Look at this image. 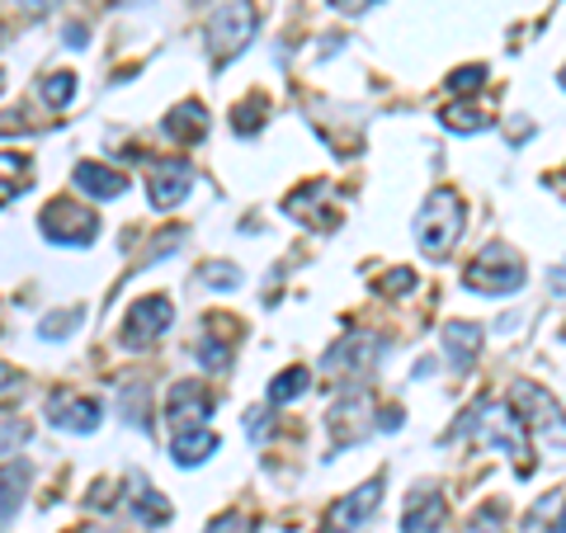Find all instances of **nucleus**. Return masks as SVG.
I'll return each mask as SVG.
<instances>
[{
  "instance_id": "nucleus-11",
  "label": "nucleus",
  "mask_w": 566,
  "mask_h": 533,
  "mask_svg": "<svg viewBox=\"0 0 566 533\" xmlns=\"http://www.w3.org/2000/svg\"><path fill=\"white\" fill-rule=\"evenodd\" d=\"M170 453H175V463L180 468H199L203 458L218 453V435H212L208 425H193V430L170 435Z\"/></svg>"
},
{
  "instance_id": "nucleus-19",
  "label": "nucleus",
  "mask_w": 566,
  "mask_h": 533,
  "mask_svg": "<svg viewBox=\"0 0 566 533\" xmlns=\"http://www.w3.org/2000/svg\"><path fill=\"white\" fill-rule=\"evenodd\" d=\"M85 322V307H66V312H48L43 322H39V335L43 341H66L71 331H76Z\"/></svg>"
},
{
  "instance_id": "nucleus-10",
  "label": "nucleus",
  "mask_w": 566,
  "mask_h": 533,
  "mask_svg": "<svg viewBox=\"0 0 566 533\" xmlns=\"http://www.w3.org/2000/svg\"><path fill=\"white\" fill-rule=\"evenodd\" d=\"M71 180H76V189L85 194V199H99V203H109V199H118V194L128 189V175L99 166V161H81L76 170H71Z\"/></svg>"
},
{
  "instance_id": "nucleus-18",
  "label": "nucleus",
  "mask_w": 566,
  "mask_h": 533,
  "mask_svg": "<svg viewBox=\"0 0 566 533\" xmlns=\"http://www.w3.org/2000/svg\"><path fill=\"white\" fill-rule=\"evenodd\" d=\"M24 170H29V161H24L20 151H0V208H6L14 194H24V189H20Z\"/></svg>"
},
{
  "instance_id": "nucleus-5",
  "label": "nucleus",
  "mask_w": 566,
  "mask_h": 533,
  "mask_svg": "<svg viewBox=\"0 0 566 533\" xmlns=\"http://www.w3.org/2000/svg\"><path fill=\"white\" fill-rule=\"evenodd\" d=\"M170 322H175L170 297H137L133 312H128V322H123V345L147 349L151 341H161V331H166Z\"/></svg>"
},
{
  "instance_id": "nucleus-30",
  "label": "nucleus",
  "mask_w": 566,
  "mask_h": 533,
  "mask_svg": "<svg viewBox=\"0 0 566 533\" xmlns=\"http://www.w3.org/2000/svg\"><path fill=\"white\" fill-rule=\"evenodd\" d=\"M20 6H24L29 14H43V10H52V6H57V0H20Z\"/></svg>"
},
{
  "instance_id": "nucleus-3",
  "label": "nucleus",
  "mask_w": 566,
  "mask_h": 533,
  "mask_svg": "<svg viewBox=\"0 0 566 533\" xmlns=\"http://www.w3.org/2000/svg\"><path fill=\"white\" fill-rule=\"evenodd\" d=\"M463 283H468L472 293H482V297L520 293L524 289V264H520V255L510 251V245L495 241V245H486V251L463 270Z\"/></svg>"
},
{
  "instance_id": "nucleus-32",
  "label": "nucleus",
  "mask_w": 566,
  "mask_h": 533,
  "mask_svg": "<svg viewBox=\"0 0 566 533\" xmlns=\"http://www.w3.org/2000/svg\"><path fill=\"white\" fill-rule=\"evenodd\" d=\"M335 10H359V6H368V0H331Z\"/></svg>"
},
{
  "instance_id": "nucleus-7",
  "label": "nucleus",
  "mask_w": 566,
  "mask_h": 533,
  "mask_svg": "<svg viewBox=\"0 0 566 533\" xmlns=\"http://www.w3.org/2000/svg\"><path fill=\"white\" fill-rule=\"evenodd\" d=\"M48 420H52V430H66V435H95L99 420H104V406L95 397L57 393L48 401Z\"/></svg>"
},
{
  "instance_id": "nucleus-34",
  "label": "nucleus",
  "mask_w": 566,
  "mask_h": 533,
  "mask_svg": "<svg viewBox=\"0 0 566 533\" xmlns=\"http://www.w3.org/2000/svg\"><path fill=\"white\" fill-rule=\"evenodd\" d=\"M553 533H566V514H562V520H557V524H553Z\"/></svg>"
},
{
  "instance_id": "nucleus-13",
  "label": "nucleus",
  "mask_w": 566,
  "mask_h": 533,
  "mask_svg": "<svg viewBox=\"0 0 566 533\" xmlns=\"http://www.w3.org/2000/svg\"><path fill=\"white\" fill-rule=\"evenodd\" d=\"M166 133H170L175 142H199V137L208 133V114H203V104H199V100H185L180 109H170Z\"/></svg>"
},
{
  "instance_id": "nucleus-22",
  "label": "nucleus",
  "mask_w": 566,
  "mask_h": 533,
  "mask_svg": "<svg viewBox=\"0 0 566 533\" xmlns=\"http://www.w3.org/2000/svg\"><path fill=\"white\" fill-rule=\"evenodd\" d=\"M482 81H486V66L476 62V66H458L453 76H449V91H482Z\"/></svg>"
},
{
  "instance_id": "nucleus-31",
  "label": "nucleus",
  "mask_w": 566,
  "mask_h": 533,
  "mask_svg": "<svg viewBox=\"0 0 566 533\" xmlns=\"http://www.w3.org/2000/svg\"><path fill=\"white\" fill-rule=\"evenodd\" d=\"M66 43H71V48H85V29L71 24V29H66Z\"/></svg>"
},
{
  "instance_id": "nucleus-2",
  "label": "nucleus",
  "mask_w": 566,
  "mask_h": 533,
  "mask_svg": "<svg viewBox=\"0 0 566 533\" xmlns=\"http://www.w3.org/2000/svg\"><path fill=\"white\" fill-rule=\"evenodd\" d=\"M255 6L251 0H222L218 10L208 14V52H212V62L227 66L237 58V52H245V43L255 39Z\"/></svg>"
},
{
  "instance_id": "nucleus-20",
  "label": "nucleus",
  "mask_w": 566,
  "mask_h": 533,
  "mask_svg": "<svg viewBox=\"0 0 566 533\" xmlns=\"http://www.w3.org/2000/svg\"><path fill=\"white\" fill-rule=\"evenodd\" d=\"M264 109H270V100L264 95H251V104H237V118H232V128L241 133V137H255L260 133V123H264Z\"/></svg>"
},
{
  "instance_id": "nucleus-23",
  "label": "nucleus",
  "mask_w": 566,
  "mask_h": 533,
  "mask_svg": "<svg viewBox=\"0 0 566 533\" xmlns=\"http://www.w3.org/2000/svg\"><path fill=\"white\" fill-rule=\"evenodd\" d=\"M199 364H203L208 373H222L227 364H232V349L218 345V341H203V345H199Z\"/></svg>"
},
{
  "instance_id": "nucleus-15",
  "label": "nucleus",
  "mask_w": 566,
  "mask_h": 533,
  "mask_svg": "<svg viewBox=\"0 0 566 533\" xmlns=\"http://www.w3.org/2000/svg\"><path fill=\"white\" fill-rule=\"evenodd\" d=\"M29 477H33V472H29V463H10L6 472H0V520H10V514L20 510Z\"/></svg>"
},
{
  "instance_id": "nucleus-16",
  "label": "nucleus",
  "mask_w": 566,
  "mask_h": 533,
  "mask_svg": "<svg viewBox=\"0 0 566 533\" xmlns=\"http://www.w3.org/2000/svg\"><path fill=\"white\" fill-rule=\"evenodd\" d=\"M133 514L142 524H166L170 520V501H161L142 477H133Z\"/></svg>"
},
{
  "instance_id": "nucleus-35",
  "label": "nucleus",
  "mask_w": 566,
  "mask_h": 533,
  "mask_svg": "<svg viewBox=\"0 0 566 533\" xmlns=\"http://www.w3.org/2000/svg\"><path fill=\"white\" fill-rule=\"evenodd\" d=\"M562 91H566V71H562Z\"/></svg>"
},
{
  "instance_id": "nucleus-1",
  "label": "nucleus",
  "mask_w": 566,
  "mask_h": 533,
  "mask_svg": "<svg viewBox=\"0 0 566 533\" xmlns=\"http://www.w3.org/2000/svg\"><path fill=\"white\" fill-rule=\"evenodd\" d=\"M463 222H468V208L463 199H458L453 189H434L430 199H424L420 208V218H416V241H420V251L424 255H449L458 237H463Z\"/></svg>"
},
{
  "instance_id": "nucleus-9",
  "label": "nucleus",
  "mask_w": 566,
  "mask_h": 533,
  "mask_svg": "<svg viewBox=\"0 0 566 533\" xmlns=\"http://www.w3.org/2000/svg\"><path fill=\"white\" fill-rule=\"evenodd\" d=\"M151 208H180L189 199V189H193V170L185 161H156L151 166Z\"/></svg>"
},
{
  "instance_id": "nucleus-12",
  "label": "nucleus",
  "mask_w": 566,
  "mask_h": 533,
  "mask_svg": "<svg viewBox=\"0 0 566 533\" xmlns=\"http://www.w3.org/2000/svg\"><path fill=\"white\" fill-rule=\"evenodd\" d=\"M439 520H444V501H439L434 491H416L411 501H406L401 529H406V533H434Z\"/></svg>"
},
{
  "instance_id": "nucleus-26",
  "label": "nucleus",
  "mask_w": 566,
  "mask_h": 533,
  "mask_svg": "<svg viewBox=\"0 0 566 533\" xmlns=\"http://www.w3.org/2000/svg\"><path fill=\"white\" fill-rule=\"evenodd\" d=\"M24 393V378H20V368H10V364H0V406H10L14 397Z\"/></svg>"
},
{
  "instance_id": "nucleus-28",
  "label": "nucleus",
  "mask_w": 566,
  "mask_h": 533,
  "mask_svg": "<svg viewBox=\"0 0 566 533\" xmlns=\"http://www.w3.org/2000/svg\"><path fill=\"white\" fill-rule=\"evenodd\" d=\"M203 283H208V289H237L241 274L237 270H222V264H218V270H203Z\"/></svg>"
},
{
  "instance_id": "nucleus-29",
  "label": "nucleus",
  "mask_w": 566,
  "mask_h": 533,
  "mask_svg": "<svg viewBox=\"0 0 566 533\" xmlns=\"http://www.w3.org/2000/svg\"><path fill=\"white\" fill-rule=\"evenodd\" d=\"M270 430V411H251V439H264Z\"/></svg>"
},
{
  "instance_id": "nucleus-6",
  "label": "nucleus",
  "mask_w": 566,
  "mask_h": 533,
  "mask_svg": "<svg viewBox=\"0 0 566 533\" xmlns=\"http://www.w3.org/2000/svg\"><path fill=\"white\" fill-rule=\"evenodd\" d=\"M208 411H212V393H208L199 378H185V383H175V387H170V397H166L170 435L193 430V425H208Z\"/></svg>"
},
{
  "instance_id": "nucleus-8",
  "label": "nucleus",
  "mask_w": 566,
  "mask_h": 533,
  "mask_svg": "<svg viewBox=\"0 0 566 533\" xmlns=\"http://www.w3.org/2000/svg\"><path fill=\"white\" fill-rule=\"evenodd\" d=\"M378 505H382V477H374V482H364L359 491L340 495V501L331 505L326 524H331V533H354L364 520H374V510H378Z\"/></svg>"
},
{
  "instance_id": "nucleus-17",
  "label": "nucleus",
  "mask_w": 566,
  "mask_h": 533,
  "mask_svg": "<svg viewBox=\"0 0 566 533\" xmlns=\"http://www.w3.org/2000/svg\"><path fill=\"white\" fill-rule=\"evenodd\" d=\"M312 387V373L307 368H289V373H279V378L270 383V401L274 406H289V401H297Z\"/></svg>"
},
{
  "instance_id": "nucleus-4",
  "label": "nucleus",
  "mask_w": 566,
  "mask_h": 533,
  "mask_svg": "<svg viewBox=\"0 0 566 533\" xmlns=\"http://www.w3.org/2000/svg\"><path fill=\"white\" fill-rule=\"evenodd\" d=\"M39 227H43V237L57 245H91L99 237V218L91 208H81L76 199H52L43 208Z\"/></svg>"
},
{
  "instance_id": "nucleus-21",
  "label": "nucleus",
  "mask_w": 566,
  "mask_h": 533,
  "mask_svg": "<svg viewBox=\"0 0 566 533\" xmlns=\"http://www.w3.org/2000/svg\"><path fill=\"white\" fill-rule=\"evenodd\" d=\"M71 95H76V76H71V71H52V76L43 81V100L48 104H71Z\"/></svg>"
},
{
  "instance_id": "nucleus-24",
  "label": "nucleus",
  "mask_w": 566,
  "mask_h": 533,
  "mask_svg": "<svg viewBox=\"0 0 566 533\" xmlns=\"http://www.w3.org/2000/svg\"><path fill=\"white\" fill-rule=\"evenodd\" d=\"M24 439H29V425L24 420H0V453H14Z\"/></svg>"
},
{
  "instance_id": "nucleus-27",
  "label": "nucleus",
  "mask_w": 566,
  "mask_h": 533,
  "mask_svg": "<svg viewBox=\"0 0 566 533\" xmlns=\"http://www.w3.org/2000/svg\"><path fill=\"white\" fill-rule=\"evenodd\" d=\"M208 533H251V520H245L241 510H232V514H218V520L208 524Z\"/></svg>"
},
{
  "instance_id": "nucleus-25",
  "label": "nucleus",
  "mask_w": 566,
  "mask_h": 533,
  "mask_svg": "<svg viewBox=\"0 0 566 533\" xmlns=\"http://www.w3.org/2000/svg\"><path fill=\"white\" fill-rule=\"evenodd\" d=\"M374 289H378V293H392V297H397V293H411V289H416V274H411V270H392V274H382Z\"/></svg>"
},
{
  "instance_id": "nucleus-14",
  "label": "nucleus",
  "mask_w": 566,
  "mask_h": 533,
  "mask_svg": "<svg viewBox=\"0 0 566 533\" xmlns=\"http://www.w3.org/2000/svg\"><path fill=\"white\" fill-rule=\"evenodd\" d=\"M476 345H482V326H472V322H449L444 326V349H449L453 368H468Z\"/></svg>"
},
{
  "instance_id": "nucleus-33",
  "label": "nucleus",
  "mask_w": 566,
  "mask_h": 533,
  "mask_svg": "<svg viewBox=\"0 0 566 533\" xmlns=\"http://www.w3.org/2000/svg\"><path fill=\"white\" fill-rule=\"evenodd\" d=\"M553 293H566V264H562V270L553 274Z\"/></svg>"
}]
</instances>
